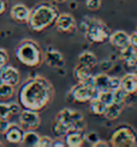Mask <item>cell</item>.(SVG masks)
I'll return each mask as SVG.
<instances>
[{
    "instance_id": "1",
    "label": "cell",
    "mask_w": 137,
    "mask_h": 147,
    "mask_svg": "<svg viewBox=\"0 0 137 147\" xmlns=\"http://www.w3.org/2000/svg\"><path fill=\"white\" fill-rule=\"evenodd\" d=\"M18 96L23 109L40 112L52 102L54 98V88L46 77L36 75L22 84Z\"/></svg>"
},
{
    "instance_id": "2",
    "label": "cell",
    "mask_w": 137,
    "mask_h": 147,
    "mask_svg": "<svg viewBox=\"0 0 137 147\" xmlns=\"http://www.w3.org/2000/svg\"><path fill=\"white\" fill-rule=\"evenodd\" d=\"M59 17L58 9L49 3H40L30 10L29 27L33 32L41 33L54 26Z\"/></svg>"
},
{
    "instance_id": "3",
    "label": "cell",
    "mask_w": 137,
    "mask_h": 147,
    "mask_svg": "<svg viewBox=\"0 0 137 147\" xmlns=\"http://www.w3.org/2000/svg\"><path fill=\"white\" fill-rule=\"evenodd\" d=\"M16 59L28 68H39L45 62V53L35 40L27 39L18 44L15 51Z\"/></svg>"
},
{
    "instance_id": "4",
    "label": "cell",
    "mask_w": 137,
    "mask_h": 147,
    "mask_svg": "<svg viewBox=\"0 0 137 147\" xmlns=\"http://www.w3.org/2000/svg\"><path fill=\"white\" fill-rule=\"evenodd\" d=\"M81 30L83 32L85 39L91 44H105L109 41L111 29L102 21L85 16L81 22Z\"/></svg>"
},
{
    "instance_id": "5",
    "label": "cell",
    "mask_w": 137,
    "mask_h": 147,
    "mask_svg": "<svg viewBox=\"0 0 137 147\" xmlns=\"http://www.w3.org/2000/svg\"><path fill=\"white\" fill-rule=\"evenodd\" d=\"M113 147H134L137 146V134L130 124H120L116 128L109 140Z\"/></svg>"
},
{
    "instance_id": "6",
    "label": "cell",
    "mask_w": 137,
    "mask_h": 147,
    "mask_svg": "<svg viewBox=\"0 0 137 147\" xmlns=\"http://www.w3.org/2000/svg\"><path fill=\"white\" fill-rule=\"evenodd\" d=\"M55 121L59 122V123L64 124L65 127L68 128V130H82L84 131V129L87 128V123L84 121L83 115L79 111L76 110H71V109H63L58 112Z\"/></svg>"
},
{
    "instance_id": "7",
    "label": "cell",
    "mask_w": 137,
    "mask_h": 147,
    "mask_svg": "<svg viewBox=\"0 0 137 147\" xmlns=\"http://www.w3.org/2000/svg\"><path fill=\"white\" fill-rule=\"evenodd\" d=\"M99 95V90L95 87H90L83 83H77L68 90L67 100L76 102H90Z\"/></svg>"
},
{
    "instance_id": "8",
    "label": "cell",
    "mask_w": 137,
    "mask_h": 147,
    "mask_svg": "<svg viewBox=\"0 0 137 147\" xmlns=\"http://www.w3.org/2000/svg\"><path fill=\"white\" fill-rule=\"evenodd\" d=\"M19 124L24 130H35L41 124V117L37 111L24 109L19 113Z\"/></svg>"
},
{
    "instance_id": "9",
    "label": "cell",
    "mask_w": 137,
    "mask_h": 147,
    "mask_svg": "<svg viewBox=\"0 0 137 147\" xmlns=\"http://www.w3.org/2000/svg\"><path fill=\"white\" fill-rule=\"evenodd\" d=\"M58 32L64 34H71L76 30V20L71 13H59V17L55 22Z\"/></svg>"
},
{
    "instance_id": "10",
    "label": "cell",
    "mask_w": 137,
    "mask_h": 147,
    "mask_svg": "<svg viewBox=\"0 0 137 147\" xmlns=\"http://www.w3.org/2000/svg\"><path fill=\"white\" fill-rule=\"evenodd\" d=\"M73 77L78 83H83L90 87H94V75L91 74V69L88 66L77 63L73 69Z\"/></svg>"
},
{
    "instance_id": "11",
    "label": "cell",
    "mask_w": 137,
    "mask_h": 147,
    "mask_svg": "<svg viewBox=\"0 0 137 147\" xmlns=\"http://www.w3.org/2000/svg\"><path fill=\"white\" fill-rule=\"evenodd\" d=\"M45 63L52 69H60L64 68L65 65V59L64 56L61 54V52H59L58 50H54V48L49 47L46 54H45Z\"/></svg>"
},
{
    "instance_id": "12",
    "label": "cell",
    "mask_w": 137,
    "mask_h": 147,
    "mask_svg": "<svg viewBox=\"0 0 137 147\" xmlns=\"http://www.w3.org/2000/svg\"><path fill=\"white\" fill-rule=\"evenodd\" d=\"M109 44L117 50L122 51L125 47L130 46V35L124 30H117V32L111 34Z\"/></svg>"
},
{
    "instance_id": "13",
    "label": "cell",
    "mask_w": 137,
    "mask_h": 147,
    "mask_svg": "<svg viewBox=\"0 0 137 147\" xmlns=\"http://www.w3.org/2000/svg\"><path fill=\"white\" fill-rule=\"evenodd\" d=\"M0 72H1L3 81L5 83H9L12 86H16L19 83V71H18L15 66L6 64L0 68Z\"/></svg>"
},
{
    "instance_id": "14",
    "label": "cell",
    "mask_w": 137,
    "mask_h": 147,
    "mask_svg": "<svg viewBox=\"0 0 137 147\" xmlns=\"http://www.w3.org/2000/svg\"><path fill=\"white\" fill-rule=\"evenodd\" d=\"M4 135H5L6 141H9L11 144H19L23 140L24 129L21 127V124H17V123H15V122H11L9 129L5 131Z\"/></svg>"
},
{
    "instance_id": "15",
    "label": "cell",
    "mask_w": 137,
    "mask_h": 147,
    "mask_svg": "<svg viewBox=\"0 0 137 147\" xmlns=\"http://www.w3.org/2000/svg\"><path fill=\"white\" fill-rule=\"evenodd\" d=\"M11 18L17 23H28L30 17V10L24 4H16L11 9Z\"/></svg>"
},
{
    "instance_id": "16",
    "label": "cell",
    "mask_w": 137,
    "mask_h": 147,
    "mask_svg": "<svg viewBox=\"0 0 137 147\" xmlns=\"http://www.w3.org/2000/svg\"><path fill=\"white\" fill-rule=\"evenodd\" d=\"M66 145L68 147H81L85 141V134L82 130H72L65 136Z\"/></svg>"
},
{
    "instance_id": "17",
    "label": "cell",
    "mask_w": 137,
    "mask_h": 147,
    "mask_svg": "<svg viewBox=\"0 0 137 147\" xmlns=\"http://www.w3.org/2000/svg\"><path fill=\"white\" fill-rule=\"evenodd\" d=\"M122 88L126 93H135L137 92V77L135 76L134 72H128L120 78Z\"/></svg>"
},
{
    "instance_id": "18",
    "label": "cell",
    "mask_w": 137,
    "mask_h": 147,
    "mask_svg": "<svg viewBox=\"0 0 137 147\" xmlns=\"http://www.w3.org/2000/svg\"><path fill=\"white\" fill-rule=\"evenodd\" d=\"M77 63L82 64L84 66H88V68H90V69H94L95 66L99 64L96 56L93 52H90V51H84V52L81 53L78 56Z\"/></svg>"
},
{
    "instance_id": "19",
    "label": "cell",
    "mask_w": 137,
    "mask_h": 147,
    "mask_svg": "<svg viewBox=\"0 0 137 147\" xmlns=\"http://www.w3.org/2000/svg\"><path fill=\"white\" fill-rule=\"evenodd\" d=\"M109 81H111V76L107 75V72H101L94 75V87L99 90H109Z\"/></svg>"
},
{
    "instance_id": "20",
    "label": "cell",
    "mask_w": 137,
    "mask_h": 147,
    "mask_svg": "<svg viewBox=\"0 0 137 147\" xmlns=\"http://www.w3.org/2000/svg\"><path fill=\"white\" fill-rule=\"evenodd\" d=\"M125 107V105L124 104H117V102H113L112 105L107 106V110H106L105 112V117L107 118L108 121H114L117 119L119 116L122 115V111L123 109Z\"/></svg>"
},
{
    "instance_id": "21",
    "label": "cell",
    "mask_w": 137,
    "mask_h": 147,
    "mask_svg": "<svg viewBox=\"0 0 137 147\" xmlns=\"http://www.w3.org/2000/svg\"><path fill=\"white\" fill-rule=\"evenodd\" d=\"M39 141H40V135L35 130H26V131H24L22 142L26 146L37 147V146H39Z\"/></svg>"
},
{
    "instance_id": "22",
    "label": "cell",
    "mask_w": 137,
    "mask_h": 147,
    "mask_svg": "<svg viewBox=\"0 0 137 147\" xmlns=\"http://www.w3.org/2000/svg\"><path fill=\"white\" fill-rule=\"evenodd\" d=\"M89 110H90V112L95 116H103L106 110H107V106H106L100 99L95 98V99H93L90 101Z\"/></svg>"
},
{
    "instance_id": "23",
    "label": "cell",
    "mask_w": 137,
    "mask_h": 147,
    "mask_svg": "<svg viewBox=\"0 0 137 147\" xmlns=\"http://www.w3.org/2000/svg\"><path fill=\"white\" fill-rule=\"evenodd\" d=\"M13 93H15V86L5 82L0 84V99L1 100L10 99V98L13 96Z\"/></svg>"
},
{
    "instance_id": "24",
    "label": "cell",
    "mask_w": 137,
    "mask_h": 147,
    "mask_svg": "<svg viewBox=\"0 0 137 147\" xmlns=\"http://www.w3.org/2000/svg\"><path fill=\"white\" fill-rule=\"evenodd\" d=\"M97 99H100L106 106H109L114 102V94L112 90H102L99 92Z\"/></svg>"
},
{
    "instance_id": "25",
    "label": "cell",
    "mask_w": 137,
    "mask_h": 147,
    "mask_svg": "<svg viewBox=\"0 0 137 147\" xmlns=\"http://www.w3.org/2000/svg\"><path fill=\"white\" fill-rule=\"evenodd\" d=\"M120 53H119V58L123 60H126V59H129L130 57H132L134 54H136L137 52H136V48L135 47H132L131 45L130 46H128V47H125L124 50H122V51H119Z\"/></svg>"
},
{
    "instance_id": "26",
    "label": "cell",
    "mask_w": 137,
    "mask_h": 147,
    "mask_svg": "<svg viewBox=\"0 0 137 147\" xmlns=\"http://www.w3.org/2000/svg\"><path fill=\"white\" fill-rule=\"evenodd\" d=\"M11 116H12V113H11V110H10L9 104L0 102V118L9 119Z\"/></svg>"
},
{
    "instance_id": "27",
    "label": "cell",
    "mask_w": 137,
    "mask_h": 147,
    "mask_svg": "<svg viewBox=\"0 0 137 147\" xmlns=\"http://www.w3.org/2000/svg\"><path fill=\"white\" fill-rule=\"evenodd\" d=\"M113 94H114V102H117V104H124V100H125V96H126V92L124 90L122 87L119 89L114 90Z\"/></svg>"
},
{
    "instance_id": "28",
    "label": "cell",
    "mask_w": 137,
    "mask_h": 147,
    "mask_svg": "<svg viewBox=\"0 0 137 147\" xmlns=\"http://www.w3.org/2000/svg\"><path fill=\"white\" fill-rule=\"evenodd\" d=\"M124 105L125 106L137 105V92H135V93H126L125 100H124Z\"/></svg>"
},
{
    "instance_id": "29",
    "label": "cell",
    "mask_w": 137,
    "mask_h": 147,
    "mask_svg": "<svg viewBox=\"0 0 137 147\" xmlns=\"http://www.w3.org/2000/svg\"><path fill=\"white\" fill-rule=\"evenodd\" d=\"M101 0H85V6L87 9L90 11H97L101 7Z\"/></svg>"
},
{
    "instance_id": "30",
    "label": "cell",
    "mask_w": 137,
    "mask_h": 147,
    "mask_svg": "<svg viewBox=\"0 0 137 147\" xmlns=\"http://www.w3.org/2000/svg\"><path fill=\"white\" fill-rule=\"evenodd\" d=\"M100 68L102 70V72H108L109 70L113 69V62L111 59H105L100 62Z\"/></svg>"
},
{
    "instance_id": "31",
    "label": "cell",
    "mask_w": 137,
    "mask_h": 147,
    "mask_svg": "<svg viewBox=\"0 0 137 147\" xmlns=\"http://www.w3.org/2000/svg\"><path fill=\"white\" fill-rule=\"evenodd\" d=\"M122 87L120 84V78H118L116 76H111V81H109V90L114 92L117 89H119Z\"/></svg>"
},
{
    "instance_id": "32",
    "label": "cell",
    "mask_w": 137,
    "mask_h": 147,
    "mask_svg": "<svg viewBox=\"0 0 137 147\" xmlns=\"http://www.w3.org/2000/svg\"><path fill=\"white\" fill-rule=\"evenodd\" d=\"M54 140L49 136H40V141H39V146L37 147H51L53 145Z\"/></svg>"
},
{
    "instance_id": "33",
    "label": "cell",
    "mask_w": 137,
    "mask_h": 147,
    "mask_svg": "<svg viewBox=\"0 0 137 147\" xmlns=\"http://www.w3.org/2000/svg\"><path fill=\"white\" fill-rule=\"evenodd\" d=\"M124 63H125V66H126V68L136 69V68H137V53L134 54L132 57H130L129 59L124 60Z\"/></svg>"
},
{
    "instance_id": "34",
    "label": "cell",
    "mask_w": 137,
    "mask_h": 147,
    "mask_svg": "<svg viewBox=\"0 0 137 147\" xmlns=\"http://www.w3.org/2000/svg\"><path fill=\"white\" fill-rule=\"evenodd\" d=\"M99 139H100V138H99V135H97V134H96L95 131H91V133L85 134V141H87V142H89L91 146L94 145Z\"/></svg>"
},
{
    "instance_id": "35",
    "label": "cell",
    "mask_w": 137,
    "mask_h": 147,
    "mask_svg": "<svg viewBox=\"0 0 137 147\" xmlns=\"http://www.w3.org/2000/svg\"><path fill=\"white\" fill-rule=\"evenodd\" d=\"M9 64V54L4 48H0V68Z\"/></svg>"
},
{
    "instance_id": "36",
    "label": "cell",
    "mask_w": 137,
    "mask_h": 147,
    "mask_svg": "<svg viewBox=\"0 0 137 147\" xmlns=\"http://www.w3.org/2000/svg\"><path fill=\"white\" fill-rule=\"evenodd\" d=\"M9 106H10L12 116H16V115H19L21 113V106L22 105H19V104L12 101V102H9Z\"/></svg>"
},
{
    "instance_id": "37",
    "label": "cell",
    "mask_w": 137,
    "mask_h": 147,
    "mask_svg": "<svg viewBox=\"0 0 137 147\" xmlns=\"http://www.w3.org/2000/svg\"><path fill=\"white\" fill-rule=\"evenodd\" d=\"M10 124H11V122H9V119L0 118V133H1V134H5V131L9 129Z\"/></svg>"
},
{
    "instance_id": "38",
    "label": "cell",
    "mask_w": 137,
    "mask_h": 147,
    "mask_svg": "<svg viewBox=\"0 0 137 147\" xmlns=\"http://www.w3.org/2000/svg\"><path fill=\"white\" fill-rule=\"evenodd\" d=\"M130 45L137 50V32H135L130 35Z\"/></svg>"
},
{
    "instance_id": "39",
    "label": "cell",
    "mask_w": 137,
    "mask_h": 147,
    "mask_svg": "<svg viewBox=\"0 0 137 147\" xmlns=\"http://www.w3.org/2000/svg\"><path fill=\"white\" fill-rule=\"evenodd\" d=\"M108 146H111L109 142L105 141V140H100V139H99L97 141L94 145H93V147H108Z\"/></svg>"
},
{
    "instance_id": "40",
    "label": "cell",
    "mask_w": 137,
    "mask_h": 147,
    "mask_svg": "<svg viewBox=\"0 0 137 147\" xmlns=\"http://www.w3.org/2000/svg\"><path fill=\"white\" fill-rule=\"evenodd\" d=\"M6 5H7V0H0V15H3L5 12Z\"/></svg>"
},
{
    "instance_id": "41",
    "label": "cell",
    "mask_w": 137,
    "mask_h": 147,
    "mask_svg": "<svg viewBox=\"0 0 137 147\" xmlns=\"http://www.w3.org/2000/svg\"><path fill=\"white\" fill-rule=\"evenodd\" d=\"M66 144H64L63 141H61V140H54L53 141V147H64Z\"/></svg>"
},
{
    "instance_id": "42",
    "label": "cell",
    "mask_w": 137,
    "mask_h": 147,
    "mask_svg": "<svg viewBox=\"0 0 137 147\" xmlns=\"http://www.w3.org/2000/svg\"><path fill=\"white\" fill-rule=\"evenodd\" d=\"M70 7L71 9H77V3H75V1L70 3Z\"/></svg>"
},
{
    "instance_id": "43",
    "label": "cell",
    "mask_w": 137,
    "mask_h": 147,
    "mask_svg": "<svg viewBox=\"0 0 137 147\" xmlns=\"http://www.w3.org/2000/svg\"><path fill=\"white\" fill-rule=\"evenodd\" d=\"M54 1H57V3H65V1H67V0H54Z\"/></svg>"
},
{
    "instance_id": "44",
    "label": "cell",
    "mask_w": 137,
    "mask_h": 147,
    "mask_svg": "<svg viewBox=\"0 0 137 147\" xmlns=\"http://www.w3.org/2000/svg\"><path fill=\"white\" fill-rule=\"evenodd\" d=\"M4 81H3V77H1V72H0V84H3Z\"/></svg>"
},
{
    "instance_id": "45",
    "label": "cell",
    "mask_w": 137,
    "mask_h": 147,
    "mask_svg": "<svg viewBox=\"0 0 137 147\" xmlns=\"http://www.w3.org/2000/svg\"><path fill=\"white\" fill-rule=\"evenodd\" d=\"M134 74H135V76H136V77H137V68H136V69H135V70H134Z\"/></svg>"
}]
</instances>
